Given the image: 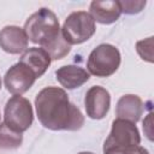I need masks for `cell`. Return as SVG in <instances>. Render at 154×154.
I'll return each mask as SVG.
<instances>
[{
  "instance_id": "obj_1",
  "label": "cell",
  "mask_w": 154,
  "mask_h": 154,
  "mask_svg": "<svg viewBox=\"0 0 154 154\" xmlns=\"http://www.w3.org/2000/svg\"><path fill=\"white\" fill-rule=\"evenodd\" d=\"M40 123L49 130L77 131L84 124L79 108L70 102L66 91L58 87L43 88L35 97Z\"/></svg>"
},
{
  "instance_id": "obj_2",
  "label": "cell",
  "mask_w": 154,
  "mask_h": 154,
  "mask_svg": "<svg viewBox=\"0 0 154 154\" xmlns=\"http://www.w3.org/2000/svg\"><path fill=\"white\" fill-rule=\"evenodd\" d=\"M23 30L28 40L40 45L41 48L47 47L61 34L55 13L47 7H41L37 12L31 14L26 19Z\"/></svg>"
},
{
  "instance_id": "obj_3",
  "label": "cell",
  "mask_w": 154,
  "mask_h": 154,
  "mask_svg": "<svg viewBox=\"0 0 154 154\" xmlns=\"http://www.w3.org/2000/svg\"><path fill=\"white\" fill-rule=\"evenodd\" d=\"M141 136L136 125L124 119H114L112 129L103 143V154H125L140 146Z\"/></svg>"
},
{
  "instance_id": "obj_4",
  "label": "cell",
  "mask_w": 154,
  "mask_h": 154,
  "mask_svg": "<svg viewBox=\"0 0 154 154\" xmlns=\"http://www.w3.org/2000/svg\"><path fill=\"white\" fill-rule=\"evenodd\" d=\"M120 65V53L117 47L109 43L99 45L91 51L87 67L89 73L96 77H108L113 75Z\"/></svg>"
},
{
  "instance_id": "obj_5",
  "label": "cell",
  "mask_w": 154,
  "mask_h": 154,
  "mask_svg": "<svg viewBox=\"0 0 154 154\" xmlns=\"http://www.w3.org/2000/svg\"><path fill=\"white\" fill-rule=\"evenodd\" d=\"M34 120V112L28 99L13 95L7 100L4 109V123L16 132L26 131Z\"/></svg>"
},
{
  "instance_id": "obj_6",
  "label": "cell",
  "mask_w": 154,
  "mask_h": 154,
  "mask_svg": "<svg viewBox=\"0 0 154 154\" xmlns=\"http://www.w3.org/2000/svg\"><path fill=\"white\" fill-rule=\"evenodd\" d=\"M61 34L70 46L83 43L95 34V22L85 11L72 12L65 19Z\"/></svg>"
},
{
  "instance_id": "obj_7",
  "label": "cell",
  "mask_w": 154,
  "mask_h": 154,
  "mask_svg": "<svg viewBox=\"0 0 154 154\" xmlns=\"http://www.w3.org/2000/svg\"><path fill=\"white\" fill-rule=\"evenodd\" d=\"M36 81L35 73L20 61L11 66L4 77L6 89L13 95H20L28 91Z\"/></svg>"
},
{
  "instance_id": "obj_8",
  "label": "cell",
  "mask_w": 154,
  "mask_h": 154,
  "mask_svg": "<svg viewBox=\"0 0 154 154\" xmlns=\"http://www.w3.org/2000/svg\"><path fill=\"white\" fill-rule=\"evenodd\" d=\"M84 106L87 116L91 119H102L111 106V95L108 90L102 87H91L84 97Z\"/></svg>"
},
{
  "instance_id": "obj_9",
  "label": "cell",
  "mask_w": 154,
  "mask_h": 154,
  "mask_svg": "<svg viewBox=\"0 0 154 154\" xmlns=\"http://www.w3.org/2000/svg\"><path fill=\"white\" fill-rule=\"evenodd\" d=\"M28 37L17 25H7L0 30V48L10 54H19L28 49Z\"/></svg>"
},
{
  "instance_id": "obj_10",
  "label": "cell",
  "mask_w": 154,
  "mask_h": 154,
  "mask_svg": "<svg viewBox=\"0 0 154 154\" xmlns=\"http://www.w3.org/2000/svg\"><path fill=\"white\" fill-rule=\"evenodd\" d=\"M143 101L141 100L140 96L134 95V94H126L123 95L118 102H117V118L124 119L131 123H136L140 120L142 113H143Z\"/></svg>"
},
{
  "instance_id": "obj_11",
  "label": "cell",
  "mask_w": 154,
  "mask_h": 154,
  "mask_svg": "<svg viewBox=\"0 0 154 154\" xmlns=\"http://www.w3.org/2000/svg\"><path fill=\"white\" fill-rule=\"evenodd\" d=\"M89 11H90L89 14L94 19V22L96 20L97 23L101 24H112L122 14L118 1H113V0L91 1Z\"/></svg>"
},
{
  "instance_id": "obj_12",
  "label": "cell",
  "mask_w": 154,
  "mask_h": 154,
  "mask_svg": "<svg viewBox=\"0 0 154 154\" xmlns=\"http://www.w3.org/2000/svg\"><path fill=\"white\" fill-rule=\"evenodd\" d=\"M51 57L45 49L38 47H31L23 52L19 61L28 66L35 73L36 78H38L47 71L51 65Z\"/></svg>"
},
{
  "instance_id": "obj_13",
  "label": "cell",
  "mask_w": 154,
  "mask_h": 154,
  "mask_svg": "<svg viewBox=\"0 0 154 154\" xmlns=\"http://www.w3.org/2000/svg\"><path fill=\"white\" fill-rule=\"evenodd\" d=\"M58 82L66 89H76L89 79V72L77 65H65L55 71Z\"/></svg>"
},
{
  "instance_id": "obj_14",
  "label": "cell",
  "mask_w": 154,
  "mask_h": 154,
  "mask_svg": "<svg viewBox=\"0 0 154 154\" xmlns=\"http://www.w3.org/2000/svg\"><path fill=\"white\" fill-rule=\"evenodd\" d=\"M23 142L20 132L10 129L5 123H0V149H17Z\"/></svg>"
},
{
  "instance_id": "obj_15",
  "label": "cell",
  "mask_w": 154,
  "mask_h": 154,
  "mask_svg": "<svg viewBox=\"0 0 154 154\" xmlns=\"http://www.w3.org/2000/svg\"><path fill=\"white\" fill-rule=\"evenodd\" d=\"M136 51L143 60L148 63H153V37L150 36L146 40L137 41Z\"/></svg>"
},
{
  "instance_id": "obj_16",
  "label": "cell",
  "mask_w": 154,
  "mask_h": 154,
  "mask_svg": "<svg viewBox=\"0 0 154 154\" xmlns=\"http://www.w3.org/2000/svg\"><path fill=\"white\" fill-rule=\"evenodd\" d=\"M120 11L126 14H135L143 10L146 6V1H118Z\"/></svg>"
},
{
  "instance_id": "obj_17",
  "label": "cell",
  "mask_w": 154,
  "mask_h": 154,
  "mask_svg": "<svg viewBox=\"0 0 154 154\" xmlns=\"http://www.w3.org/2000/svg\"><path fill=\"white\" fill-rule=\"evenodd\" d=\"M143 130H144L148 140L152 141L153 140V137H152V113H149L147 119L143 120Z\"/></svg>"
},
{
  "instance_id": "obj_18",
  "label": "cell",
  "mask_w": 154,
  "mask_h": 154,
  "mask_svg": "<svg viewBox=\"0 0 154 154\" xmlns=\"http://www.w3.org/2000/svg\"><path fill=\"white\" fill-rule=\"evenodd\" d=\"M125 154H149V152L144 148V147H141V146H137L130 150H128Z\"/></svg>"
},
{
  "instance_id": "obj_19",
  "label": "cell",
  "mask_w": 154,
  "mask_h": 154,
  "mask_svg": "<svg viewBox=\"0 0 154 154\" xmlns=\"http://www.w3.org/2000/svg\"><path fill=\"white\" fill-rule=\"evenodd\" d=\"M78 154H94V153H91V152H81Z\"/></svg>"
},
{
  "instance_id": "obj_20",
  "label": "cell",
  "mask_w": 154,
  "mask_h": 154,
  "mask_svg": "<svg viewBox=\"0 0 154 154\" xmlns=\"http://www.w3.org/2000/svg\"><path fill=\"white\" fill-rule=\"evenodd\" d=\"M0 123H1V116H0Z\"/></svg>"
},
{
  "instance_id": "obj_21",
  "label": "cell",
  "mask_w": 154,
  "mask_h": 154,
  "mask_svg": "<svg viewBox=\"0 0 154 154\" xmlns=\"http://www.w3.org/2000/svg\"><path fill=\"white\" fill-rule=\"evenodd\" d=\"M0 88H1V81H0Z\"/></svg>"
}]
</instances>
